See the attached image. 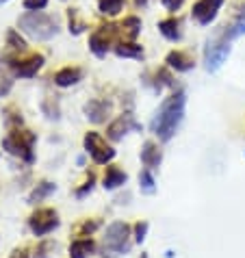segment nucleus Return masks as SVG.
Returning a JSON list of instances; mask_svg holds the SVG:
<instances>
[{"mask_svg": "<svg viewBox=\"0 0 245 258\" xmlns=\"http://www.w3.org/2000/svg\"><path fill=\"white\" fill-rule=\"evenodd\" d=\"M185 106H187L185 89L171 91V94L161 102L152 121H150V131H152V135L158 141L167 143V141L174 139V135L178 133V128L185 119Z\"/></svg>", "mask_w": 245, "mask_h": 258, "instance_id": "obj_1", "label": "nucleus"}, {"mask_svg": "<svg viewBox=\"0 0 245 258\" xmlns=\"http://www.w3.org/2000/svg\"><path fill=\"white\" fill-rule=\"evenodd\" d=\"M241 18H234L232 22H226L221 24L219 28H215L213 35L206 39V46H204V66L206 72H217L223 63L228 61L230 56V50H232V39L236 37V26H239Z\"/></svg>", "mask_w": 245, "mask_h": 258, "instance_id": "obj_2", "label": "nucleus"}, {"mask_svg": "<svg viewBox=\"0 0 245 258\" xmlns=\"http://www.w3.org/2000/svg\"><path fill=\"white\" fill-rule=\"evenodd\" d=\"M18 28L33 41H50L59 35V20L44 11H26L18 18Z\"/></svg>", "mask_w": 245, "mask_h": 258, "instance_id": "obj_3", "label": "nucleus"}, {"mask_svg": "<svg viewBox=\"0 0 245 258\" xmlns=\"http://www.w3.org/2000/svg\"><path fill=\"white\" fill-rule=\"evenodd\" d=\"M35 143H37V135L33 131H26V128H20V126H13L9 135L3 139V148L7 150L9 154L13 156H20L22 161L26 163H33L35 161Z\"/></svg>", "mask_w": 245, "mask_h": 258, "instance_id": "obj_4", "label": "nucleus"}, {"mask_svg": "<svg viewBox=\"0 0 245 258\" xmlns=\"http://www.w3.org/2000/svg\"><path fill=\"white\" fill-rule=\"evenodd\" d=\"M44 66H46V56L41 52H28V50H22V52L7 56V68H9L13 72V76H18V78H35Z\"/></svg>", "mask_w": 245, "mask_h": 258, "instance_id": "obj_5", "label": "nucleus"}, {"mask_svg": "<svg viewBox=\"0 0 245 258\" xmlns=\"http://www.w3.org/2000/svg\"><path fill=\"white\" fill-rule=\"evenodd\" d=\"M131 236H133V228L126 221H113L104 232V252H109L111 256H121L128 254L131 249Z\"/></svg>", "mask_w": 245, "mask_h": 258, "instance_id": "obj_6", "label": "nucleus"}, {"mask_svg": "<svg viewBox=\"0 0 245 258\" xmlns=\"http://www.w3.org/2000/svg\"><path fill=\"white\" fill-rule=\"evenodd\" d=\"M117 39H119V24L104 22V24H100L91 31L89 50L98 56V59H104V56L109 54V50L117 44Z\"/></svg>", "mask_w": 245, "mask_h": 258, "instance_id": "obj_7", "label": "nucleus"}, {"mask_svg": "<svg viewBox=\"0 0 245 258\" xmlns=\"http://www.w3.org/2000/svg\"><path fill=\"white\" fill-rule=\"evenodd\" d=\"M83 146L87 150V154L91 156V161L96 165H109L115 156H117V150L106 143V139L100 135L98 131H87L83 137Z\"/></svg>", "mask_w": 245, "mask_h": 258, "instance_id": "obj_8", "label": "nucleus"}, {"mask_svg": "<svg viewBox=\"0 0 245 258\" xmlns=\"http://www.w3.org/2000/svg\"><path fill=\"white\" fill-rule=\"evenodd\" d=\"M61 219H59V213L54 209H50V206H44V209H37L33 211V215L28 217V228H31V232L35 236H46L54 230V228H59Z\"/></svg>", "mask_w": 245, "mask_h": 258, "instance_id": "obj_9", "label": "nucleus"}, {"mask_svg": "<svg viewBox=\"0 0 245 258\" xmlns=\"http://www.w3.org/2000/svg\"><path fill=\"white\" fill-rule=\"evenodd\" d=\"M223 5H226V0H198L191 7V18L200 26H211L217 20Z\"/></svg>", "mask_w": 245, "mask_h": 258, "instance_id": "obj_10", "label": "nucleus"}, {"mask_svg": "<svg viewBox=\"0 0 245 258\" xmlns=\"http://www.w3.org/2000/svg\"><path fill=\"white\" fill-rule=\"evenodd\" d=\"M131 131H141V124H137L135 115L128 111V113H121V115H117L109 126H106V137L117 143V141L124 139Z\"/></svg>", "mask_w": 245, "mask_h": 258, "instance_id": "obj_11", "label": "nucleus"}, {"mask_svg": "<svg viewBox=\"0 0 245 258\" xmlns=\"http://www.w3.org/2000/svg\"><path fill=\"white\" fill-rule=\"evenodd\" d=\"M83 111H85V117L93 121V124H104V121L111 117L113 102L106 98H93L83 106Z\"/></svg>", "mask_w": 245, "mask_h": 258, "instance_id": "obj_12", "label": "nucleus"}, {"mask_svg": "<svg viewBox=\"0 0 245 258\" xmlns=\"http://www.w3.org/2000/svg\"><path fill=\"white\" fill-rule=\"evenodd\" d=\"M165 66L174 72H180V74H185V72H191L196 68V59H193V54L189 50H169L167 56H165Z\"/></svg>", "mask_w": 245, "mask_h": 258, "instance_id": "obj_13", "label": "nucleus"}, {"mask_svg": "<svg viewBox=\"0 0 245 258\" xmlns=\"http://www.w3.org/2000/svg\"><path fill=\"white\" fill-rule=\"evenodd\" d=\"M85 78V70L78 68V66H66L61 70H56L52 74V81L56 87H74V85H78Z\"/></svg>", "mask_w": 245, "mask_h": 258, "instance_id": "obj_14", "label": "nucleus"}, {"mask_svg": "<svg viewBox=\"0 0 245 258\" xmlns=\"http://www.w3.org/2000/svg\"><path fill=\"white\" fill-rule=\"evenodd\" d=\"M128 182V174L124 169L119 167V165H113L109 163L104 167V176H102V187L106 191H115V189H119V187H124V184Z\"/></svg>", "mask_w": 245, "mask_h": 258, "instance_id": "obj_15", "label": "nucleus"}, {"mask_svg": "<svg viewBox=\"0 0 245 258\" xmlns=\"http://www.w3.org/2000/svg\"><path fill=\"white\" fill-rule=\"evenodd\" d=\"M141 163H143V167H148V169H158V165L163 163V150L158 148V143L156 141H146L141 146Z\"/></svg>", "mask_w": 245, "mask_h": 258, "instance_id": "obj_16", "label": "nucleus"}, {"mask_svg": "<svg viewBox=\"0 0 245 258\" xmlns=\"http://www.w3.org/2000/svg\"><path fill=\"white\" fill-rule=\"evenodd\" d=\"M158 33L167 41H180L182 39V20L178 16H169L158 22Z\"/></svg>", "mask_w": 245, "mask_h": 258, "instance_id": "obj_17", "label": "nucleus"}, {"mask_svg": "<svg viewBox=\"0 0 245 258\" xmlns=\"http://www.w3.org/2000/svg\"><path fill=\"white\" fill-rule=\"evenodd\" d=\"M113 52L119 56V59H135V61H141L146 56V50H143L141 44L137 41H126V39H119L117 44L113 46Z\"/></svg>", "mask_w": 245, "mask_h": 258, "instance_id": "obj_18", "label": "nucleus"}, {"mask_svg": "<svg viewBox=\"0 0 245 258\" xmlns=\"http://www.w3.org/2000/svg\"><path fill=\"white\" fill-rule=\"evenodd\" d=\"M96 254V241L91 236H78L70 243V258H89Z\"/></svg>", "mask_w": 245, "mask_h": 258, "instance_id": "obj_19", "label": "nucleus"}, {"mask_svg": "<svg viewBox=\"0 0 245 258\" xmlns=\"http://www.w3.org/2000/svg\"><path fill=\"white\" fill-rule=\"evenodd\" d=\"M141 31H143V22L139 16H126L119 22V37L126 41H137Z\"/></svg>", "mask_w": 245, "mask_h": 258, "instance_id": "obj_20", "label": "nucleus"}, {"mask_svg": "<svg viewBox=\"0 0 245 258\" xmlns=\"http://www.w3.org/2000/svg\"><path fill=\"white\" fill-rule=\"evenodd\" d=\"M150 85H152V89L156 91V94H161L163 89H174L176 87V83H174V76H171V70L165 66V68H158L154 70V74H152V81H148Z\"/></svg>", "mask_w": 245, "mask_h": 258, "instance_id": "obj_21", "label": "nucleus"}, {"mask_svg": "<svg viewBox=\"0 0 245 258\" xmlns=\"http://www.w3.org/2000/svg\"><path fill=\"white\" fill-rule=\"evenodd\" d=\"M56 191V184L50 182V180H41L37 187H33V191L28 193V204H37V202H44V200L50 196V193Z\"/></svg>", "mask_w": 245, "mask_h": 258, "instance_id": "obj_22", "label": "nucleus"}, {"mask_svg": "<svg viewBox=\"0 0 245 258\" xmlns=\"http://www.w3.org/2000/svg\"><path fill=\"white\" fill-rule=\"evenodd\" d=\"M126 9V0H98V11L100 16L115 18Z\"/></svg>", "mask_w": 245, "mask_h": 258, "instance_id": "obj_23", "label": "nucleus"}, {"mask_svg": "<svg viewBox=\"0 0 245 258\" xmlns=\"http://www.w3.org/2000/svg\"><path fill=\"white\" fill-rule=\"evenodd\" d=\"M68 31L72 35H83L87 31V22L78 18V9H68Z\"/></svg>", "mask_w": 245, "mask_h": 258, "instance_id": "obj_24", "label": "nucleus"}, {"mask_svg": "<svg viewBox=\"0 0 245 258\" xmlns=\"http://www.w3.org/2000/svg\"><path fill=\"white\" fill-rule=\"evenodd\" d=\"M7 46H9L11 50H16V52H22V50H28V44H26V39L20 35V31H16V28H9L7 31Z\"/></svg>", "mask_w": 245, "mask_h": 258, "instance_id": "obj_25", "label": "nucleus"}, {"mask_svg": "<svg viewBox=\"0 0 245 258\" xmlns=\"http://www.w3.org/2000/svg\"><path fill=\"white\" fill-rule=\"evenodd\" d=\"M100 226H102V221H100L98 217H91V219H83L81 224H78V228H76V234H78V236H91L93 232L98 230Z\"/></svg>", "mask_w": 245, "mask_h": 258, "instance_id": "obj_26", "label": "nucleus"}, {"mask_svg": "<svg viewBox=\"0 0 245 258\" xmlns=\"http://www.w3.org/2000/svg\"><path fill=\"white\" fill-rule=\"evenodd\" d=\"M139 187L143 193H154L156 191V180H154V176H152V169H141V174H139Z\"/></svg>", "mask_w": 245, "mask_h": 258, "instance_id": "obj_27", "label": "nucleus"}, {"mask_svg": "<svg viewBox=\"0 0 245 258\" xmlns=\"http://www.w3.org/2000/svg\"><path fill=\"white\" fill-rule=\"evenodd\" d=\"M93 184H96V174H93V171H89V174H87V180H85V182L81 184V187H78V189L74 191V196L83 200L85 196H87V193H91Z\"/></svg>", "mask_w": 245, "mask_h": 258, "instance_id": "obj_28", "label": "nucleus"}, {"mask_svg": "<svg viewBox=\"0 0 245 258\" xmlns=\"http://www.w3.org/2000/svg\"><path fill=\"white\" fill-rule=\"evenodd\" d=\"M135 243H143L146 241V236H148V230H150V224L146 219H141V221H137L135 224Z\"/></svg>", "mask_w": 245, "mask_h": 258, "instance_id": "obj_29", "label": "nucleus"}, {"mask_svg": "<svg viewBox=\"0 0 245 258\" xmlns=\"http://www.w3.org/2000/svg\"><path fill=\"white\" fill-rule=\"evenodd\" d=\"M5 115H7V124L9 126H22V113H20L16 106H7Z\"/></svg>", "mask_w": 245, "mask_h": 258, "instance_id": "obj_30", "label": "nucleus"}, {"mask_svg": "<svg viewBox=\"0 0 245 258\" xmlns=\"http://www.w3.org/2000/svg\"><path fill=\"white\" fill-rule=\"evenodd\" d=\"M50 0H22L24 11H44Z\"/></svg>", "mask_w": 245, "mask_h": 258, "instance_id": "obj_31", "label": "nucleus"}, {"mask_svg": "<svg viewBox=\"0 0 245 258\" xmlns=\"http://www.w3.org/2000/svg\"><path fill=\"white\" fill-rule=\"evenodd\" d=\"M161 5H163L165 11H169L171 16H174L176 11H180V7L185 5V0H161Z\"/></svg>", "mask_w": 245, "mask_h": 258, "instance_id": "obj_32", "label": "nucleus"}, {"mask_svg": "<svg viewBox=\"0 0 245 258\" xmlns=\"http://www.w3.org/2000/svg\"><path fill=\"white\" fill-rule=\"evenodd\" d=\"M9 258H33V256H31V252H28L26 247H16Z\"/></svg>", "mask_w": 245, "mask_h": 258, "instance_id": "obj_33", "label": "nucleus"}, {"mask_svg": "<svg viewBox=\"0 0 245 258\" xmlns=\"http://www.w3.org/2000/svg\"><path fill=\"white\" fill-rule=\"evenodd\" d=\"M133 3H135L137 9H143V7H148L150 3H152V0H133Z\"/></svg>", "mask_w": 245, "mask_h": 258, "instance_id": "obj_34", "label": "nucleus"}, {"mask_svg": "<svg viewBox=\"0 0 245 258\" xmlns=\"http://www.w3.org/2000/svg\"><path fill=\"white\" fill-rule=\"evenodd\" d=\"M236 33H239V35H245V16L241 18V22H239V26H236Z\"/></svg>", "mask_w": 245, "mask_h": 258, "instance_id": "obj_35", "label": "nucleus"}, {"mask_svg": "<svg viewBox=\"0 0 245 258\" xmlns=\"http://www.w3.org/2000/svg\"><path fill=\"white\" fill-rule=\"evenodd\" d=\"M139 258H150V256H148V252H141V256H139Z\"/></svg>", "mask_w": 245, "mask_h": 258, "instance_id": "obj_36", "label": "nucleus"}, {"mask_svg": "<svg viewBox=\"0 0 245 258\" xmlns=\"http://www.w3.org/2000/svg\"><path fill=\"white\" fill-rule=\"evenodd\" d=\"M5 3H9V0H0V5H5Z\"/></svg>", "mask_w": 245, "mask_h": 258, "instance_id": "obj_37", "label": "nucleus"}]
</instances>
